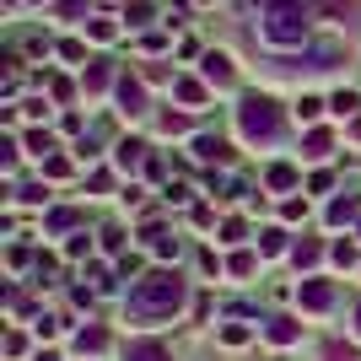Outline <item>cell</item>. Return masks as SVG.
<instances>
[{
    "instance_id": "603a6c76",
    "label": "cell",
    "mask_w": 361,
    "mask_h": 361,
    "mask_svg": "<svg viewBox=\"0 0 361 361\" xmlns=\"http://www.w3.org/2000/svg\"><path fill=\"white\" fill-rule=\"evenodd\" d=\"M65 226H75V211H54L49 216V232H65Z\"/></svg>"
},
{
    "instance_id": "d6a6232c",
    "label": "cell",
    "mask_w": 361,
    "mask_h": 361,
    "mask_svg": "<svg viewBox=\"0 0 361 361\" xmlns=\"http://www.w3.org/2000/svg\"><path fill=\"white\" fill-rule=\"evenodd\" d=\"M356 238H361V232H356Z\"/></svg>"
},
{
    "instance_id": "ac0fdd59",
    "label": "cell",
    "mask_w": 361,
    "mask_h": 361,
    "mask_svg": "<svg viewBox=\"0 0 361 361\" xmlns=\"http://www.w3.org/2000/svg\"><path fill=\"white\" fill-rule=\"evenodd\" d=\"M350 216H356V200H334L329 205V226H345Z\"/></svg>"
},
{
    "instance_id": "7c38bea8",
    "label": "cell",
    "mask_w": 361,
    "mask_h": 361,
    "mask_svg": "<svg viewBox=\"0 0 361 361\" xmlns=\"http://www.w3.org/2000/svg\"><path fill=\"white\" fill-rule=\"evenodd\" d=\"M248 340H254V329H248V324H221V345H248Z\"/></svg>"
},
{
    "instance_id": "9c48e42d",
    "label": "cell",
    "mask_w": 361,
    "mask_h": 361,
    "mask_svg": "<svg viewBox=\"0 0 361 361\" xmlns=\"http://www.w3.org/2000/svg\"><path fill=\"white\" fill-rule=\"evenodd\" d=\"M254 264H259V254H248V248H238V254L226 259V270L238 275V281H248V275H254Z\"/></svg>"
},
{
    "instance_id": "4fadbf2b",
    "label": "cell",
    "mask_w": 361,
    "mask_h": 361,
    "mask_svg": "<svg viewBox=\"0 0 361 361\" xmlns=\"http://www.w3.org/2000/svg\"><path fill=\"white\" fill-rule=\"evenodd\" d=\"M119 103H124V114H140V108H146V92H140L135 81H124V87H119Z\"/></svg>"
},
{
    "instance_id": "6da1fadb",
    "label": "cell",
    "mask_w": 361,
    "mask_h": 361,
    "mask_svg": "<svg viewBox=\"0 0 361 361\" xmlns=\"http://www.w3.org/2000/svg\"><path fill=\"white\" fill-rule=\"evenodd\" d=\"M183 307V275L178 270H151L135 281V291H130V302H124V313H130V324H167V318H178Z\"/></svg>"
},
{
    "instance_id": "3957f363",
    "label": "cell",
    "mask_w": 361,
    "mask_h": 361,
    "mask_svg": "<svg viewBox=\"0 0 361 361\" xmlns=\"http://www.w3.org/2000/svg\"><path fill=\"white\" fill-rule=\"evenodd\" d=\"M238 130H243V140H264V146H270V140H281V114H275V103L270 97H243V108H238Z\"/></svg>"
},
{
    "instance_id": "e0dca14e",
    "label": "cell",
    "mask_w": 361,
    "mask_h": 361,
    "mask_svg": "<svg viewBox=\"0 0 361 361\" xmlns=\"http://www.w3.org/2000/svg\"><path fill=\"white\" fill-rule=\"evenodd\" d=\"M173 92H178V103H189V108H200V103H205V87H200V81H178Z\"/></svg>"
},
{
    "instance_id": "277c9868",
    "label": "cell",
    "mask_w": 361,
    "mask_h": 361,
    "mask_svg": "<svg viewBox=\"0 0 361 361\" xmlns=\"http://www.w3.org/2000/svg\"><path fill=\"white\" fill-rule=\"evenodd\" d=\"M297 302L307 307V313H329V307H334V286H329V281H302Z\"/></svg>"
},
{
    "instance_id": "4316f807",
    "label": "cell",
    "mask_w": 361,
    "mask_h": 361,
    "mask_svg": "<svg viewBox=\"0 0 361 361\" xmlns=\"http://www.w3.org/2000/svg\"><path fill=\"white\" fill-rule=\"evenodd\" d=\"M297 114H302V119H318V114H324V103H318V97H302Z\"/></svg>"
},
{
    "instance_id": "52a82bcc",
    "label": "cell",
    "mask_w": 361,
    "mask_h": 361,
    "mask_svg": "<svg viewBox=\"0 0 361 361\" xmlns=\"http://www.w3.org/2000/svg\"><path fill=\"white\" fill-rule=\"evenodd\" d=\"M195 157H200V162H226V157H232V146H226V140L200 135V140H195Z\"/></svg>"
},
{
    "instance_id": "f1b7e54d",
    "label": "cell",
    "mask_w": 361,
    "mask_h": 361,
    "mask_svg": "<svg viewBox=\"0 0 361 361\" xmlns=\"http://www.w3.org/2000/svg\"><path fill=\"white\" fill-rule=\"evenodd\" d=\"M243 232H248L243 221H226V226H221V238H226V243H243Z\"/></svg>"
},
{
    "instance_id": "7402d4cb",
    "label": "cell",
    "mask_w": 361,
    "mask_h": 361,
    "mask_svg": "<svg viewBox=\"0 0 361 361\" xmlns=\"http://www.w3.org/2000/svg\"><path fill=\"white\" fill-rule=\"evenodd\" d=\"M334 114H356V92H334Z\"/></svg>"
},
{
    "instance_id": "ba28073f",
    "label": "cell",
    "mask_w": 361,
    "mask_h": 361,
    "mask_svg": "<svg viewBox=\"0 0 361 361\" xmlns=\"http://www.w3.org/2000/svg\"><path fill=\"white\" fill-rule=\"evenodd\" d=\"M205 81H211V87H226V81H232V60H226V54H205Z\"/></svg>"
},
{
    "instance_id": "83f0119b",
    "label": "cell",
    "mask_w": 361,
    "mask_h": 361,
    "mask_svg": "<svg viewBox=\"0 0 361 361\" xmlns=\"http://www.w3.org/2000/svg\"><path fill=\"white\" fill-rule=\"evenodd\" d=\"M307 216V200H286V221H302Z\"/></svg>"
},
{
    "instance_id": "ffe728a7",
    "label": "cell",
    "mask_w": 361,
    "mask_h": 361,
    "mask_svg": "<svg viewBox=\"0 0 361 361\" xmlns=\"http://www.w3.org/2000/svg\"><path fill=\"white\" fill-rule=\"evenodd\" d=\"M27 151H32V157H49V151H54V140H49L44 130H32V135H27Z\"/></svg>"
},
{
    "instance_id": "8fae6325",
    "label": "cell",
    "mask_w": 361,
    "mask_h": 361,
    "mask_svg": "<svg viewBox=\"0 0 361 361\" xmlns=\"http://www.w3.org/2000/svg\"><path fill=\"white\" fill-rule=\"evenodd\" d=\"M130 361H173L157 340H140V345H130Z\"/></svg>"
},
{
    "instance_id": "1f68e13d",
    "label": "cell",
    "mask_w": 361,
    "mask_h": 361,
    "mask_svg": "<svg viewBox=\"0 0 361 361\" xmlns=\"http://www.w3.org/2000/svg\"><path fill=\"white\" fill-rule=\"evenodd\" d=\"M356 334H361V307H356Z\"/></svg>"
},
{
    "instance_id": "9a60e30c",
    "label": "cell",
    "mask_w": 361,
    "mask_h": 361,
    "mask_svg": "<svg viewBox=\"0 0 361 361\" xmlns=\"http://www.w3.org/2000/svg\"><path fill=\"white\" fill-rule=\"evenodd\" d=\"M140 151H146L140 140H119V146H114V162H119V167H135V162H140Z\"/></svg>"
},
{
    "instance_id": "7a4b0ae2",
    "label": "cell",
    "mask_w": 361,
    "mask_h": 361,
    "mask_svg": "<svg viewBox=\"0 0 361 361\" xmlns=\"http://www.w3.org/2000/svg\"><path fill=\"white\" fill-rule=\"evenodd\" d=\"M264 38L270 44H302L307 38V6L302 0H270L264 6Z\"/></svg>"
},
{
    "instance_id": "f546056e",
    "label": "cell",
    "mask_w": 361,
    "mask_h": 361,
    "mask_svg": "<svg viewBox=\"0 0 361 361\" xmlns=\"http://www.w3.org/2000/svg\"><path fill=\"white\" fill-rule=\"evenodd\" d=\"M324 356H329V361H356V350H350V345H329Z\"/></svg>"
},
{
    "instance_id": "4dcf8cb0",
    "label": "cell",
    "mask_w": 361,
    "mask_h": 361,
    "mask_svg": "<svg viewBox=\"0 0 361 361\" xmlns=\"http://www.w3.org/2000/svg\"><path fill=\"white\" fill-rule=\"evenodd\" d=\"M38 361H60V356H54V350H38Z\"/></svg>"
},
{
    "instance_id": "cb8c5ba5",
    "label": "cell",
    "mask_w": 361,
    "mask_h": 361,
    "mask_svg": "<svg viewBox=\"0 0 361 361\" xmlns=\"http://www.w3.org/2000/svg\"><path fill=\"white\" fill-rule=\"evenodd\" d=\"M334 264H356V243H334Z\"/></svg>"
},
{
    "instance_id": "44dd1931",
    "label": "cell",
    "mask_w": 361,
    "mask_h": 361,
    "mask_svg": "<svg viewBox=\"0 0 361 361\" xmlns=\"http://www.w3.org/2000/svg\"><path fill=\"white\" fill-rule=\"evenodd\" d=\"M97 238H103V248H108V254H119V248H124V232H119V226H103Z\"/></svg>"
},
{
    "instance_id": "5b68a950",
    "label": "cell",
    "mask_w": 361,
    "mask_h": 361,
    "mask_svg": "<svg viewBox=\"0 0 361 361\" xmlns=\"http://www.w3.org/2000/svg\"><path fill=\"white\" fill-rule=\"evenodd\" d=\"M264 340L286 350V345H297V340H302V324H297V318H264Z\"/></svg>"
},
{
    "instance_id": "2e32d148",
    "label": "cell",
    "mask_w": 361,
    "mask_h": 361,
    "mask_svg": "<svg viewBox=\"0 0 361 361\" xmlns=\"http://www.w3.org/2000/svg\"><path fill=\"white\" fill-rule=\"evenodd\" d=\"M264 183H270V189H291V183H297V173H291L286 162H275L270 173H264Z\"/></svg>"
},
{
    "instance_id": "d4e9b609",
    "label": "cell",
    "mask_w": 361,
    "mask_h": 361,
    "mask_svg": "<svg viewBox=\"0 0 361 361\" xmlns=\"http://www.w3.org/2000/svg\"><path fill=\"white\" fill-rule=\"evenodd\" d=\"M87 248H92V243H87V232H75V238L65 243V254H71V259H81V254H87Z\"/></svg>"
},
{
    "instance_id": "5bb4252c",
    "label": "cell",
    "mask_w": 361,
    "mask_h": 361,
    "mask_svg": "<svg viewBox=\"0 0 361 361\" xmlns=\"http://www.w3.org/2000/svg\"><path fill=\"white\" fill-rule=\"evenodd\" d=\"M291 264H297V270H307V264H318V243H313V238H302L297 248H291Z\"/></svg>"
},
{
    "instance_id": "30bf717a",
    "label": "cell",
    "mask_w": 361,
    "mask_h": 361,
    "mask_svg": "<svg viewBox=\"0 0 361 361\" xmlns=\"http://www.w3.org/2000/svg\"><path fill=\"white\" fill-rule=\"evenodd\" d=\"M259 254H264V259H275V254H286V232H281V226H270V232H264V238H259Z\"/></svg>"
},
{
    "instance_id": "8992f818",
    "label": "cell",
    "mask_w": 361,
    "mask_h": 361,
    "mask_svg": "<svg viewBox=\"0 0 361 361\" xmlns=\"http://www.w3.org/2000/svg\"><path fill=\"white\" fill-rule=\"evenodd\" d=\"M75 350H81V356H103V350H108V329H97V324H87V329L75 334Z\"/></svg>"
},
{
    "instance_id": "484cf974",
    "label": "cell",
    "mask_w": 361,
    "mask_h": 361,
    "mask_svg": "<svg viewBox=\"0 0 361 361\" xmlns=\"http://www.w3.org/2000/svg\"><path fill=\"white\" fill-rule=\"evenodd\" d=\"M22 350H27V340H22V334H16V329H11V334H6V356H11V361H16V356H22Z\"/></svg>"
},
{
    "instance_id": "d6986e66",
    "label": "cell",
    "mask_w": 361,
    "mask_h": 361,
    "mask_svg": "<svg viewBox=\"0 0 361 361\" xmlns=\"http://www.w3.org/2000/svg\"><path fill=\"white\" fill-rule=\"evenodd\" d=\"M329 146H334V140L324 135V130H313V135H307V157H329Z\"/></svg>"
}]
</instances>
